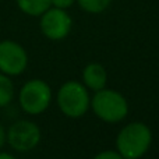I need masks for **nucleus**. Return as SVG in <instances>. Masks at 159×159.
<instances>
[{
	"mask_svg": "<svg viewBox=\"0 0 159 159\" xmlns=\"http://www.w3.org/2000/svg\"><path fill=\"white\" fill-rule=\"evenodd\" d=\"M152 131L145 123L133 121L124 126L116 137V151L124 159H140L149 151Z\"/></svg>",
	"mask_w": 159,
	"mask_h": 159,
	"instance_id": "nucleus-1",
	"label": "nucleus"
},
{
	"mask_svg": "<svg viewBox=\"0 0 159 159\" xmlns=\"http://www.w3.org/2000/svg\"><path fill=\"white\" fill-rule=\"evenodd\" d=\"M91 109L95 116L105 123H119L129 115V102L119 91L105 87L91 98Z\"/></svg>",
	"mask_w": 159,
	"mask_h": 159,
	"instance_id": "nucleus-2",
	"label": "nucleus"
},
{
	"mask_svg": "<svg viewBox=\"0 0 159 159\" xmlns=\"http://www.w3.org/2000/svg\"><path fill=\"white\" fill-rule=\"evenodd\" d=\"M57 106L64 116L70 119H80L91 107V98L88 88L82 82L67 81L59 88L56 95Z\"/></svg>",
	"mask_w": 159,
	"mask_h": 159,
	"instance_id": "nucleus-3",
	"label": "nucleus"
},
{
	"mask_svg": "<svg viewBox=\"0 0 159 159\" xmlns=\"http://www.w3.org/2000/svg\"><path fill=\"white\" fill-rule=\"evenodd\" d=\"M18 101L28 115H41L52 102V89L43 80H30L20 89Z\"/></svg>",
	"mask_w": 159,
	"mask_h": 159,
	"instance_id": "nucleus-4",
	"label": "nucleus"
},
{
	"mask_svg": "<svg viewBox=\"0 0 159 159\" xmlns=\"http://www.w3.org/2000/svg\"><path fill=\"white\" fill-rule=\"evenodd\" d=\"M6 141L18 152L32 151L41 141V129L30 120H18L6 133Z\"/></svg>",
	"mask_w": 159,
	"mask_h": 159,
	"instance_id": "nucleus-5",
	"label": "nucleus"
},
{
	"mask_svg": "<svg viewBox=\"0 0 159 159\" xmlns=\"http://www.w3.org/2000/svg\"><path fill=\"white\" fill-rule=\"evenodd\" d=\"M41 31L50 41H63L69 36L73 28V20L63 8L49 7L41 16Z\"/></svg>",
	"mask_w": 159,
	"mask_h": 159,
	"instance_id": "nucleus-6",
	"label": "nucleus"
},
{
	"mask_svg": "<svg viewBox=\"0 0 159 159\" xmlns=\"http://www.w3.org/2000/svg\"><path fill=\"white\" fill-rule=\"evenodd\" d=\"M28 64V55L20 43L14 41L0 42V73L13 77L20 75Z\"/></svg>",
	"mask_w": 159,
	"mask_h": 159,
	"instance_id": "nucleus-7",
	"label": "nucleus"
},
{
	"mask_svg": "<svg viewBox=\"0 0 159 159\" xmlns=\"http://www.w3.org/2000/svg\"><path fill=\"white\" fill-rule=\"evenodd\" d=\"M107 82V73L102 64L99 63H89L82 70V84L88 89L96 91L103 89Z\"/></svg>",
	"mask_w": 159,
	"mask_h": 159,
	"instance_id": "nucleus-8",
	"label": "nucleus"
},
{
	"mask_svg": "<svg viewBox=\"0 0 159 159\" xmlns=\"http://www.w3.org/2000/svg\"><path fill=\"white\" fill-rule=\"evenodd\" d=\"M18 8L24 14L31 17H41L49 7H52L50 0H16Z\"/></svg>",
	"mask_w": 159,
	"mask_h": 159,
	"instance_id": "nucleus-9",
	"label": "nucleus"
},
{
	"mask_svg": "<svg viewBox=\"0 0 159 159\" xmlns=\"http://www.w3.org/2000/svg\"><path fill=\"white\" fill-rule=\"evenodd\" d=\"M82 11L88 14H101L110 6L112 0H75Z\"/></svg>",
	"mask_w": 159,
	"mask_h": 159,
	"instance_id": "nucleus-10",
	"label": "nucleus"
},
{
	"mask_svg": "<svg viewBox=\"0 0 159 159\" xmlns=\"http://www.w3.org/2000/svg\"><path fill=\"white\" fill-rule=\"evenodd\" d=\"M14 85L8 75L0 73V107H4L13 101Z\"/></svg>",
	"mask_w": 159,
	"mask_h": 159,
	"instance_id": "nucleus-11",
	"label": "nucleus"
},
{
	"mask_svg": "<svg viewBox=\"0 0 159 159\" xmlns=\"http://www.w3.org/2000/svg\"><path fill=\"white\" fill-rule=\"evenodd\" d=\"M92 159H124L119 154L117 151H113V149H106V151H101L99 154H96Z\"/></svg>",
	"mask_w": 159,
	"mask_h": 159,
	"instance_id": "nucleus-12",
	"label": "nucleus"
},
{
	"mask_svg": "<svg viewBox=\"0 0 159 159\" xmlns=\"http://www.w3.org/2000/svg\"><path fill=\"white\" fill-rule=\"evenodd\" d=\"M50 3H52V7L67 10V8H70L73 4H74L75 0H50Z\"/></svg>",
	"mask_w": 159,
	"mask_h": 159,
	"instance_id": "nucleus-13",
	"label": "nucleus"
},
{
	"mask_svg": "<svg viewBox=\"0 0 159 159\" xmlns=\"http://www.w3.org/2000/svg\"><path fill=\"white\" fill-rule=\"evenodd\" d=\"M6 130H4V127H3V124L0 123V149H2V147L4 145V143H6Z\"/></svg>",
	"mask_w": 159,
	"mask_h": 159,
	"instance_id": "nucleus-14",
	"label": "nucleus"
},
{
	"mask_svg": "<svg viewBox=\"0 0 159 159\" xmlns=\"http://www.w3.org/2000/svg\"><path fill=\"white\" fill-rule=\"evenodd\" d=\"M0 159H17V158L13 157L11 154H7V152H0Z\"/></svg>",
	"mask_w": 159,
	"mask_h": 159,
	"instance_id": "nucleus-15",
	"label": "nucleus"
}]
</instances>
